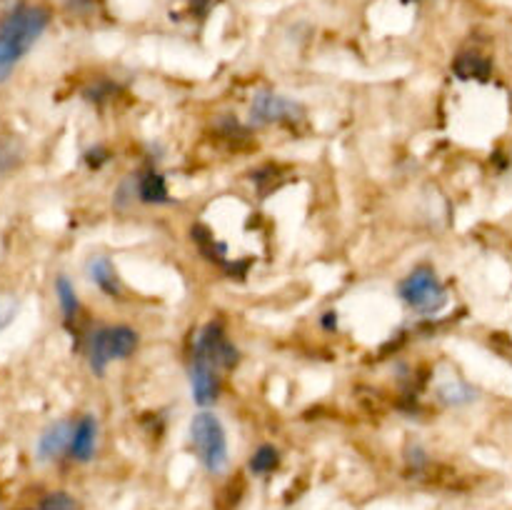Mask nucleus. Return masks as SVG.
Segmentation results:
<instances>
[{"instance_id":"20e7f679","label":"nucleus","mask_w":512,"mask_h":510,"mask_svg":"<svg viewBox=\"0 0 512 510\" xmlns=\"http://www.w3.org/2000/svg\"><path fill=\"white\" fill-rule=\"evenodd\" d=\"M398 293L405 305H410V308L418 310V313L423 315L440 313V310L445 308V303H448V293H445V288L440 285L435 270L428 268V265L415 268L413 273L400 283Z\"/></svg>"},{"instance_id":"4468645a","label":"nucleus","mask_w":512,"mask_h":510,"mask_svg":"<svg viewBox=\"0 0 512 510\" xmlns=\"http://www.w3.org/2000/svg\"><path fill=\"white\" fill-rule=\"evenodd\" d=\"M193 240H195V243H198V248L203 250V255H208L210 260H220V263H223L225 255H228L225 245L218 243V240H215V235L210 233L208 228H203V225H195V228H193Z\"/></svg>"},{"instance_id":"412c9836","label":"nucleus","mask_w":512,"mask_h":510,"mask_svg":"<svg viewBox=\"0 0 512 510\" xmlns=\"http://www.w3.org/2000/svg\"><path fill=\"white\" fill-rule=\"evenodd\" d=\"M85 160H88L90 168H100V165H103L105 160H108V150H103V148H90L88 153H85Z\"/></svg>"},{"instance_id":"7ed1b4c3","label":"nucleus","mask_w":512,"mask_h":510,"mask_svg":"<svg viewBox=\"0 0 512 510\" xmlns=\"http://www.w3.org/2000/svg\"><path fill=\"white\" fill-rule=\"evenodd\" d=\"M138 348V333L128 325H113L90 333L88 360L95 375H103L113 360H125Z\"/></svg>"},{"instance_id":"a211bd4d","label":"nucleus","mask_w":512,"mask_h":510,"mask_svg":"<svg viewBox=\"0 0 512 510\" xmlns=\"http://www.w3.org/2000/svg\"><path fill=\"white\" fill-rule=\"evenodd\" d=\"M15 315H18V300L8 298V295H0V333L13 323Z\"/></svg>"},{"instance_id":"1a4fd4ad","label":"nucleus","mask_w":512,"mask_h":510,"mask_svg":"<svg viewBox=\"0 0 512 510\" xmlns=\"http://www.w3.org/2000/svg\"><path fill=\"white\" fill-rule=\"evenodd\" d=\"M95 445H98V420L93 415H83L78 423L73 425V438H70V458L88 463L95 455Z\"/></svg>"},{"instance_id":"f3484780","label":"nucleus","mask_w":512,"mask_h":510,"mask_svg":"<svg viewBox=\"0 0 512 510\" xmlns=\"http://www.w3.org/2000/svg\"><path fill=\"white\" fill-rule=\"evenodd\" d=\"M440 398H443L445 403H465V400H470L473 395H470V390L463 388L460 383H448L440 388Z\"/></svg>"},{"instance_id":"9b49d317","label":"nucleus","mask_w":512,"mask_h":510,"mask_svg":"<svg viewBox=\"0 0 512 510\" xmlns=\"http://www.w3.org/2000/svg\"><path fill=\"white\" fill-rule=\"evenodd\" d=\"M453 73L458 75L460 80H480V83H485V80L490 78V73H493V68H490L488 58L468 50V53H460L458 58H455Z\"/></svg>"},{"instance_id":"5701e85b","label":"nucleus","mask_w":512,"mask_h":510,"mask_svg":"<svg viewBox=\"0 0 512 510\" xmlns=\"http://www.w3.org/2000/svg\"><path fill=\"white\" fill-rule=\"evenodd\" d=\"M323 325H325V328H330V330H333L335 325H338V313H333V310H330V313H325V318H323Z\"/></svg>"},{"instance_id":"4be33fe9","label":"nucleus","mask_w":512,"mask_h":510,"mask_svg":"<svg viewBox=\"0 0 512 510\" xmlns=\"http://www.w3.org/2000/svg\"><path fill=\"white\" fill-rule=\"evenodd\" d=\"M13 165H15V153H13V150L0 148V175L8 173V170L13 168Z\"/></svg>"},{"instance_id":"dca6fc26","label":"nucleus","mask_w":512,"mask_h":510,"mask_svg":"<svg viewBox=\"0 0 512 510\" xmlns=\"http://www.w3.org/2000/svg\"><path fill=\"white\" fill-rule=\"evenodd\" d=\"M40 510H80V505L73 495L55 490V493H48L40 500Z\"/></svg>"},{"instance_id":"b1692460","label":"nucleus","mask_w":512,"mask_h":510,"mask_svg":"<svg viewBox=\"0 0 512 510\" xmlns=\"http://www.w3.org/2000/svg\"><path fill=\"white\" fill-rule=\"evenodd\" d=\"M193 3H195V5H203V8H208V5L213 3V0H193Z\"/></svg>"},{"instance_id":"ddd939ff","label":"nucleus","mask_w":512,"mask_h":510,"mask_svg":"<svg viewBox=\"0 0 512 510\" xmlns=\"http://www.w3.org/2000/svg\"><path fill=\"white\" fill-rule=\"evenodd\" d=\"M55 295H58V303H60V310H63L65 320L73 323L80 313V300H78V293H75V285L70 283L68 275H58V280H55Z\"/></svg>"},{"instance_id":"f8f14e48","label":"nucleus","mask_w":512,"mask_h":510,"mask_svg":"<svg viewBox=\"0 0 512 510\" xmlns=\"http://www.w3.org/2000/svg\"><path fill=\"white\" fill-rule=\"evenodd\" d=\"M138 198L150 205L170 203L168 183H165V178L158 173V170H150V173H145L143 178L138 180Z\"/></svg>"},{"instance_id":"aec40b11","label":"nucleus","mask_w":512,"mask_h":510,"mask_svg":"<svg viewBox=\"0 0 512 510\" xmlns=\"http://www.w3.org/2000/svg\"><path fill=\"white\" fill-rule=\"evenodd\" d=\"M18 55L13 53V50L8 48V45L0 40V80H5L10 75V70L15 68V63H18Z\"/></svg>"},{"instance_id":"f03ea898","label":"nucleus","mask_w":512,"mask_h":510,"mask_svg":"<svg viewBox=\"0 0 512 510\" xmlns=\"http://www.w3.org/2000/svg\"><path fill=\"white\" fill-rule=\"evenodd\" d=\"M50 23V13L40 5H18L10 10L0 23V40L13 50L18 58H23L35 40L45 33Z\"/></svg>"},{"instance_id":"39448f33","label":"nucleus","mask_w":512,"mask_h":510,"mask_svg":"<svg viewBox=\"0 0 512 510\" xmlns=\"http://www.w3.org/2000/svg\"><path fill=\"white\" fill-rule=\"evenodd\" d=\"M195 358L208 360L213 368H235L240 360L238 348L225 338L220 323H208L198 333V340H195Z\"/></svg>"},{"instance_id":"f257e3e1","label":"nucleus","mask_w":512,"mask_h":510,"mask_svg":"<svg viewBox=\"0 0 512 510\" xmlns=\"http://www.w3.org/2000/svg\"><path fill=\"white\" fill-rule=\"evenodd\" d=\"M190 440H193L195 453H198L200 463L208 473H225L230 463L228 438H225L223 423L213 413L203 410V413L190 420Z\"/></svg>"},{"instance_id":"423d86ee","label":"nucleus","mask_w":512,"mask_h":510,"mask_svg":"<svg viewBox=\"0 0 512 510\" xmlns=\"http://www.w3.org/2000/svg\"><path fill=\"white\" fill-rule=\"evenodd\" d=\"M303 105L285 95H275L263 90L253 98L250 105V123L253 125H273V123H295L303 118Z\"/></svg>"},{"instance_id":"9d476101","label":"nucleus","mask_w":512,"mask_h":510,"mask_svg":"<svg viewBox=\"0 0 512 510\" xmlns=\"http://www.w3.org/2000/svg\"><path fill=\"white\" fill-rule=\"evenodd\" d=\"M88 278L103 290L108 298H120L123 288H120V278H118V270H115L113 260L108 255H95L90 258L88 263Z\"/></svg>"},{"instance_id":"6ab92c4d","label":"nucleus","mask_w":512,"mask_h":510,"mask_svg":"<svg viewBox=\"0 0 512 510\" xmlns=\"http://www.w3.org/2000/svg\"><path fill=\"white\" fill-rule=\"evenodd\" d=\"M243 490H245L243 478L230 480L228 488L223 490V508H233V505H238L240 498H243Z\"/></svg>"},{"instance_id":"2eb2a0df","label":"nucleus","mask_w":512,"mask_h":510,"mask_svg":"<svg viewBox=\"0 0 512 510\" xmlns=\"http://www.w3.org/2000/svg\"><path fill=\"white\" fill-rule=\"evenodd\" d=\"M278 465H280V453L273 448V445H260V448L253 453V458H250V470H253L255 475L273 473Z\"/></svg>"},{"instance_id":"6e6552de","label":"nucleus","mask_w":512,"mask_h":510,"mask_svg":"<svg viewBox=\"0 0 512 510\" xmlns=\"http://www.w3.org/2000/svg\"><path fill=\"white\" fill-rule=\"evenodd\" d=\"M73 420H58V423L48 425V428L43 430V435L38 438V448H35V453H38V460H43V463H50V460H55L58 455H63L65 450L70 448V438H73Z\"/></svg>"},{"instance_id":"0eeeda50","label":"nucleus","mask_w":512,"mask_h":510,"mask_svg":"<svg viewBox=\"0 0 512 510\" xmlns=\"http://www.w3.org/2000/svg\"><path fill=\"white\" fill-rule=\"evenodd\" d=\"M190 390H193V400L200 408H208V405L218 400L220 380L208 360L193 358V365H190Z\"/></svg>"}]
</instances>
